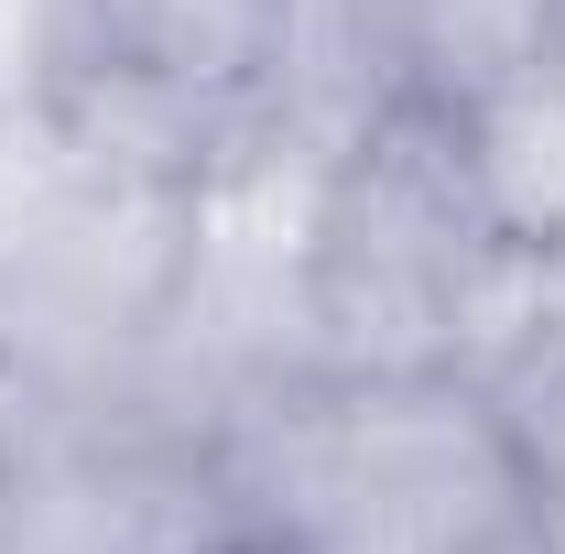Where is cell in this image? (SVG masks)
<instances>
[{"label": "cell", "mask_w": 565, "mask_h": 554, "mask_svg": "<svg viewBox=\"0 0 565 554\" xmlns=\"http://www.w3.org/2000/svg\"><path fill=\"white\" fill-rule=\"evenodd\" d=\"M228 522L273 554L533 544L522 435L479 370H282L207 424Z\"/></svg>", "instance_id": "obj_1"}, {"label": "cell", "mask_w": 565, "mask_h": 554, "mask_svg": "<svg viewBox=\"0 0 565 554\" xmlns=\"http://www.w3.org/2000/svg\"><path fill=\"white\" fill-rule=\"evenodd\" d=\"M511 251L446 98L392 87L305 196V359L316 370H479L522 327Z\"/></svg>", "instance_id": "obj_2"}, {"label": "cell", "mask_w": 565, "mask_h": 554, "mask_svg": "<svg viewBox=\"0 0 565 554\" xmlns=\"http://www.w3.org/2000/svg\"><path fill=\"white\" fill-rule=\"evenodd\" d=\"M196 273V185L98 174L22 120L0 163V381L22 414H141Z\"/></svg>", "instance_id": "obj_3"}, {"label": "cell", "mask_w": 565, "mask_h": 554, "mask_svg": "<svg viewBox=\"0 0 565 554\" xmlns=\"http://www.w3.org/2000/svg\"><path fill=\"white\" fill-rule=\"evenodd\" d=\"M282 0H44L22 109L33 131L141 185H207L273 109Z\"/></svg>", "instance_id": "obj_4"}, {"label": "cell", "mask_w": 565, "mask_h": 554, "mask_svg": "<svg viewBox=\"0 0 565 554\" xmlns=\"http://www.w3.org/2000/svg\"><path fill=\"white\" fill-rule=\"evenodd\" d=\"M228 533V489L196 424L22 414L0 435V554H196Z\"/></svg>", "instance_id": "obj_5"}, {"label": "cell", "mask_w": 565, "mask_h": 554, "mask_svg": "<svg viewBox=\"0 0 565 554\" xmlns=\"http://www.w3.org/2000/svg\"><path fill=\"white\" fill-rule=\"evenodd\" d=\"M446 109L468 131V163L490 185L511 251L522 262H555L565 251V22H555V44L533 66L490 76L479 98H446Z\"/></svg>", "instance_id": "obj_6"}, {"label": "cell", "mask_w": 565, "mask_h": 554, "mask_svg": "<svg viewBox=\"0 0 565 554\" xmlns=\"http://www.w3.org/2000/svg\"><path fill=\"white\" fill-rule=\"evenodd\" d=\"M555 22L565 0H381V44L424 98H479L490 76L533 66L555 44Z\"/></svg>", "instance_id": "obj_7"}, {"label": "cell", "mask_w": 565, "mask_h": 554, "mask_svg": "<svg viewBox=\"0 0 565 554\" xmlns=\"http://www.w3.org/2000/svg\"><path fill=\"white\" fill-rule=\"evenodd\" d=\"M490 392H500V414H511V435H522L533 522H544V533H565V359L522 348V359H500V370H490Z\"/></svg>", "instance_id": "obj_8"}, {"label": "cell", "mask_w": 565, "mask_h": 554, "mask_svg": "<svg viewBox=\"0 0 565 554\" xmlns=\"http://www.w3.org/2000/svg\"><path fill=\"white\" fill-rule=\"evenodd\" d=\"M522 348L565 359V251H555V262H533V283H522V327H511L500 359H522Z\"/></svg>", "instance_id": "obj_9"}, {"label": "cell", "mask_w": 565, "mask_h": 554, "mask_svg": "<svg viewBox=\"0 0 565 554\" xmlns=\"http://www.w3.org/2000/svg\"><path fill=\"white\" fill-rule=\"evenodd\" d=\"M196 554H273V544H262V533H239V522H228V533H207V544H196Z\"/></svg>", "instance_id": "obj_10"}]
</instances>
